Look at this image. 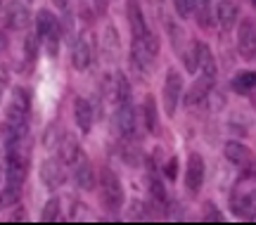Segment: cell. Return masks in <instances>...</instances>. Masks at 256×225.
Returning a JSON list of instances; mask_svg holds the SVG:
<instances>
[{"label":"cell","mask_w":256,"mask_h":225,"mask_svg":"<svg viewBox=\"0 0 256 225\" xmlns=\"http://www.w3.org/2000/svg\"><path fill=\"white\" fill-rule=\"evenodd\" d=\"M249 178L256 180V162H249Z\"/></svg>","instance_id":"4dcf8cb0"},{"label":"cell","mask_w":256,"mask_h":225,"mask_svg":"<svg viewBox=\"0 0 256 225\" xmlns=\"http://www.w3.org/2000/svg\"><path fill=\"white\" fill-rule=\"evenodd\" d=\"M24 50H26V60L34 62L36 60V52H38V36H28L24 40Z\"/></svg>","instance_id":"83f0119b"},{"label":"cell","mask_w":256,"mask_h":225,"mask_svg":"<svg viewBox=\"0 0 256 225\" xmlns=\"http://www.w3.org/2000/svg\"><path fill=\"white\" fill-rule=\"evenodd\" d=\"M180 98H183V76H180V72H176V69H168L166 72L164 88H162V102H164L166 116H174L176 114Z\"/></svg>","instance_id":"7a4b0ae2"},{"label":"cell","mask_w":256,"mask_h":225,"mask_svg":"<svg viewBox=\"0 0 256 225\" xmlns=\"http://www.w3.org/2000/svg\"><path fill=\"white\" fill-rule=\"evenodd\" d=\"M5 48H8V36H5V34L0 31V52H2Z\"/></svg>","instance_id":"1f68e13d"},{"label":"cell","mask_w":256,"mask_h":225,"mask_svg":"<svg viewBox=\"0 0 256 225\" xmlns=\"http://www.w3.org/2000/svg\"><path fill=\"white\" fill-rule=\"evenodd\" d=\"M114 98H116V102H126L130 98V83H128L124 72H119L114 76Z\"/></svg>","instance_id":"44dd1931"},{"label":"cell","mask_w":256,"mask_h":225,"mask_svg":"<svg viewBox=\"0 0 256 225\" xmlns=\"http://www.w3.org/2000/svg\"><path fill=\"white\" fill-rule=\"evenodd\" d=\"M126 14H128V24H130V34H133V40L145 36L147 31V24H145V17H142V12H140V5H138L136 0H130L126 8Z\"/></svg>","instance_id":"5bb4252c"},{"label":"cell","mask_w":256,"mask_h":225,"mask_svg":"<svg viewBox=\"0 0 256 225\" xmlns=\"http://www.w3.org/2000/svg\"><path fill=\"white\" fill-rule=\"evenodd\" d=\"M183 54V64H185V69L190 74L197 72V52H194V48L192 50H188V52H180Z\"/></svg>","instance_id":"f1b7e54d"},{"label":"cell","mask_w":256,"mask_h":225,"mask_svg":"<svg viewBox=\"0 0 256 225\" xmlns=\"http://www.w3.org/2000/svg\"><path fill=\"white\" fill-rule=\"evenodd\" d=\"M92 62V43H90V34H83L76 43H74V52H72V66L76 72H86Z\"/></svg>","instance_id":"8992f818"},{"label":"cell","mask_w":256,"mask_h":225,"mask_svg":"<svg viewBox=\"0 0 256 225\" xmlns=\"http://www.w3.org/2000/svg\"><path fill=\"white\" fill-rule=\"evenodd\" d=\"M40 180L46 182L48 190L62 188L64 180H66V168H64L62 159H55V156L46 159V162H43V166H40Z\"/></svg>","instance_id":"277c9868"},{"label":"cell","mask_w":256,"mask_h":225,"mask_svg":"<svg viewBox=\"0 0 256 225\" xmlns=\"http://www.w3.org/2000/svg\"><path fill=\"white\" fill-rule=\"evenodd\" d=\"M204 220H211V223H220L223 220V214L218 211L216 204H204Z\"/></svg>","instance_id":"d4e9b609"},{"label":"cell","mask_w":256,"mask_h":225,"mask_svg":"<svg viewBox=\"0 0 256 225\" xmlns=\"http://www.w3.org/2000/svg\"><path fill=\"white\" fill-rule=\"evenodd\" d=\"M100 199L102 206L116 214L124 206V185H121L119 176L112 171V168H102L100 171Z\"/></svg>","instance_id":"6da1fadb"},{"label":"cell","mask_w":256,"mask_h":225,"mask_svg":"<svg viewBox=\"0 0 256 225\" xmlns=\"http://www.w3.org/2000/svg\"><path fill=\"white\" fill-rule=\"evenodd\" d=\"M192 14L197 17V24L202 28H209L214 24V19H211V0H192Z\"/></svg>","instance_id":"ac0fdd59"},{"label":"cell","mask_w":256,"mask_h":225,"mask_svg":"<svg viewBox=\"0 0 256 225\" xmlns=\"http://www.w3.org/2000/svg\"><path fill=\"white\" fill-rule=\"evenodd\" d=\"M204 173H206V168H204L202 154L192 152L190 156H188V166H185V188L190 190L192 194L202 190V185H204Z\"/></svg>","instance_id":"5b68a950"},{"label":"cell","mask_w":256,"mask_h":225,"mask_svg":"<svg viewBox=\"0 0 256 225\" xmlns=\"http://www.w3.org/2000/svg\"><path fill=\"white\" fill-rule=\"evenodd\" d=\"M174 8L180 19H188L192 14V0H174Z\"/></svg>","instance_id":"4316f807"},{"label":"cell","mask_w":256,"mask_h":225,"mask_svg":"<svg viewBox=\"0 0 256 225\" xmlns=\"http://www.w3.org/2000/svg\"><path fill=\"white\" fill-rule=\"evenodd\" d=\"M102 45H104V54L107 57H114V54L119 52V31L112 26L104 28V40H102Z\"/></svg>","instance_id":"ffe728a7"},{"label":"cell","mask_w":256,"mask_h":225,"mask_svg":"<svg viewBox=\"0 0 256 225\" xmlns=\"http://www.w3.org/2000/svg\"><path fill=\"white\" fill-rule=\"evenodd\" d=\"M74 118H76V126H78V130H81L83 135L90 133L92 128V107L90 102L86 98H76V102H74Z\"/></svg>","instance_id":"30bf717a"},{"label":"cell","mask_w":256,"mask_h":225,"mask_svg":"<svg viewBox=\"0 0 256 225\" xmlns=\"http://www.w3.org/2000/svg\"><path fill=\"white\" fill-rule=\"evenodd\" d=\"M194 52H197V69H202L204 76L209 78H216V60H214V52L206 43H194Z\"/></svg>","instance_id":"7c38bea8"},{"label":"cell","mask_w":256,"mask_h":225,"mask_svg":"<svg viewBox=\"0 0 256 225\" xmlns=\"http://www.w3.org/2000/svg\"><path fill=\"white\" fill-rule=\"evenodd\" d=\"M223 154H226V159H228L230 164H235L240 168H242V166H249V162H252V150L242 142H226Z\"/></svg>","instance_id":"4fadbf2b"},{"label":"cell","mask_w":256,"mask_h":225,"mask_svg":"<svg viewBox=\"0 0 256 225\" xmlns=\"http://www.w3.org/2000/svg\"><path fill=\"white\" fill-rule=\"evenodd\" d=\"M95 2H98V12H104V10H107V2H110V0H95Z\"/></svg>","instance_id":"d6a6232c"},{"label":"cell","mask_w":256,"mask_h":225,"mask_svg":"<svg viewBox=\"0 0 256 225\" xmlns=\"http://www.w3.org/2000/svg\"><path fill=\"white\" fill-rule=\"evenodd\" d=\"M238 52L244 60L256 57V19H244L240 22L238 28Z\"/></svg>","instance_id":"3957f363"},{"label":"cell","mask_w":256,"mask_h":225,"mask_svg":"<svg viewBox=\"0 0 256 225\" xmlns=\"http://www.w3.org/2000/svg\"><path fill=\"white\" fill-rule=\"evenodd\" d=\"M76 185L81 190H95V168H92L88 162H81L78 166H76Z\"/></svg>","instance_id":"2e32d148"},{"label":"cell","mask_w":256,"mask_h":225,"mask_svg":"<svg viewBox=\"0 0 256 225\" xmlns=\"http://www.w3.org/2000/svg\"><path fill=\"white\" fill-rule=\"evenodd\" d=\"M232 214L240 218H247V220L256 218V190L232 194Z\"/></svg>","instance_id":"52a82bcc"},{"label":"cell","mask_w":256,"mask_h":225,"mask_svg":"<svg viewBox=\"0 0 256 225\" xmlns=\"http://www.w3.org/2000/svg\"><path fill=\"white\" fill-rule=\"evenodd\" d=\"M116 128L124 138H133L136 135V109L130 102H119V109H116Z\"/></svg>","instance_id":"ba28073f"},{"label":"cell","mask_w":256,"mask_h":225,"mask_svg":"<svg viewBox=\"0 0 256 225\" xmlns=\"http://www.w3.org/2000/svg\"><path fill=\"white\" fill-rule=\"evenodd\" d=\"M166 178H171V180H176V176H178V159L176 156H171L168 159V164H166Z\"/></svg>","instance_id":"f546056e"},{"label":"cell","mask_w":256,"mask_h":225,"mask_svg":"<svg viewBox=\"0 0 256 225\" xmlns=\"http://www.w3.org/2000/svg\"><path fill=\"white\" fill-rule=\"evenodd\" d=\"M78 159V144L72 135H64L62 138V162L64 164H76Z\"/></svg>","instance_id":"7402d4cb"},{"label":"cell","mask_w":256,"mask_h":225,"mask_svg":"<svg viewBox=\"0 0 256 225\" xmlns=\"http://www.w3.org/2000/svg\"><path fill=\"white\" fill-rule=\"evenodd\" d=\"M5 19H8V26L10 28H26L28 22H31V12H28V8L24 5V2L12 0V2H8Z\"/></svg>","instance_id":"9c48e42d"},{"label":"cell","mask_w":256,"mask_h":225,"mask_svg":"<svg viewBox=\"0 0 256 225\" xmlns=\"http://www.w3.org/2000/svg\"><path fill=\"white\" fill-rule=\"evenodd\" d=\"M238 17H240L238 2H232V0H220L218 5H216V19H218L220 28L230 31V28L238 24Z\"/></svg>","instance_id":"8fae6325"},{"label":"cell","mask_w":256,"mask_h":225,"mask_svg":"<svg viewBox=\"0 0 256 225\" xmlns=\"http://www.w3.org/2000/svg\"><path fill=\"white\" fill-rule=\"evenodd\" d=\"M57 28V19L50 10H38L36 14V36L38 38H46L50 31Z\"/></svg>","instance_id":"e0dca14e"},{"label":"cell","mask_w":256,"mask_h":225,"mask_svg":"<svg viewBox=\"0 0 256 225\" xmlns=\"http://www.w3.org/2000/svg\"><path fill=\"white\" fill-rule=\"evenodd\" d=\"M232 90L235 92H240V95H247V92H252V90H256V72H242L238 74L235 78H232Z\"/></svg>","instance_id":"d6986e66"},{"label":"cell","mask_w":256,"mask_h":225,"mask_svg":"<svg viewBox=\"0 0 256 225\" xmlns=\"http://www.w3.org/2000/svg\"><path fill=\"white\" fill-rule=\"evenodd\" d=\"M60 211H62V204H60V199L52 197L46 202V206H43V220L46 223H55V220H60Z\"/></svg>","instance_id":"cb8c5ba5"},{"label":"cell","mask_w":256,"mask_h":225,"mask_svg":"<svg viewBox=\"0 0 256 225\" xmlns=\"http://www.w3.org/2000/svg\"><path fill=\"white\" fill-rule=\"evenodd\" d=\"M211 86H214V78H209V76H204V74H202V78H197V81H194V86L190 88L188 98H185L188 107H190V104H200V102H204V100H206V95H209Z\"/></svg>","instance_id":"9a60e30c"},{"label":"cell","mask_w":256,"mask_h":225,"mask_svg":"<svg viewBox=\"0 0 256 225\" xmlns=\"http://www.w3.org/2000/svg\"><path fill=\"white\" fill-rule=\"evenodd\" d=\"M52 2H55L60 10H66V8H69V0H52Z\"/></svg>","instance_id":"836d02e7"},{"label":"cell","mask_w":256,"mask_h":225,"mask_svg":"<svg viewBox=\"0 0 256 225\" xmlns=\"http://www.w3.org/2000/svg\"><path fill=\"white\" fill-rule=\"evenodd\" d=\"M150 190H152V197L159 202V204H166V190H164V185L159 182V180H150Z\"/></svg>","instance_id":"484cf974"},{"label":"cell","mask_w":256,"mask_h":225,"mask_svg":"<svg viewBox=\"0 0 256 225\" xmlns=\"http://www.w3.org/2000/svg\"><path fill=\"white\" fill-rule=\"evenodd\" d=\"M0 202H2V192H0Z\"/></svg>","instance_id":"e575fe53"},{"label":"cell","mask_w":256,"mask_h":225,"mask_svg":"<svg viewBox=\"0 0 256 225\" xmlns=\"http://www.w3.org/2000/svg\"><path fill=\"white\" fill-rule=\"evenodd\" d=\"M142 112H145L147 130H156V104H154V100H152V95H147L142 100Z\"/></svg>","instance_id":"603a6c76"}]
</instances>
